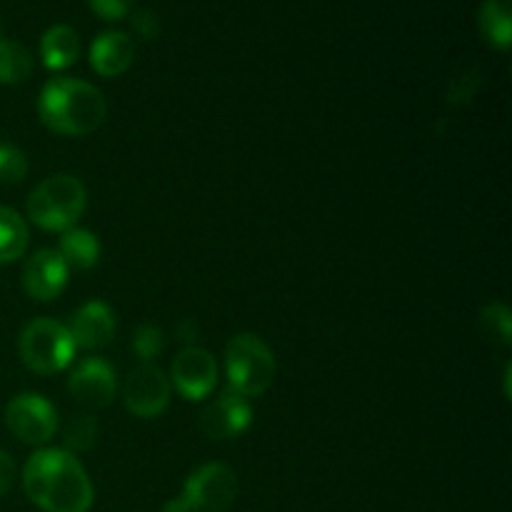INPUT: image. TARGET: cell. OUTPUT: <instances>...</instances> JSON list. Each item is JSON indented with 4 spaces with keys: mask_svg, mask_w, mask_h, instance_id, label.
<instances>
[{
    "mask_svg": "<svg viewBox=\"0 0 512 512\" xmlns=\"http://www.w3.org/2000/svg\"><path fill=\"white\" fill-rule=\"evenodd\" d=\"M23 490L43 512H88L95 500L93 483L73 453L43 448L23 468Z\"/></svg>",
    "mask_w": 512,
    "mask_h": 512,
    "instance_id": "cell-1",
    "label": "cell"
},
{
    "mask_svg": "<svg viewBox=\"0 0 512 512\" xmlns=\"http://www.w3.org/2000/svg\"><path fill=\"white\" fill-rule=\"evenodd\" d=\"M38 115L53 133L83 138L105 123L108 103L103 93L85 80L53 78L40 90Z\"/></svg>",
    "mask_w": 512,
    "mask_h": 512,
    "instance_id": "cell-2",
    "label": "cell"
},
{
    "mask_svg": "<svg viewBox=\"0 0 512 512\" xmlns=\"http://www.w3.org/2000/svg\"><path fill=\"white\" fill-rule=\"evenodd\" d=\"M85 205H88V190H85L83 180L68 173H58L35 185L25 203V213L38 228L50 230V233H65L83 218Z\"/></svg>",
    "mask_w": 512,
    "mask_h": 512,
    "instance_id": "cell-3",
    "label": "cell"
},
{
    "mask_svg": "<svg viewBox=\"0 0 512 512\" xmlns=\"http://www.w3.org/2000/svg\"><path fill=\"white\" fill-rule=\"evenodd\" d=\"M278 365L275 355L258 335L240 333L225 348V375L228 388L243 398H258L273 385Z\"/></svg>",
    "mask_w": 512,
    "mask_h": 512,
    "instance_id": "cell-4",
    "label": "cell"
},
{
    "mask_svg": "<svg viewBox=\"0 0 512 512\" xmlns=\"http://www.w3.org/2000/svg\"><path fill=\"white\" fill-rule=\"evenodd\" d=\"M20 360L38 375H53L68 368L75 358V343L68 328L58 320H30L18 338Z\"/></svg>",
    "mask_w": 512,
    "mask_h": 512,
    "instance_id": "cell-5",
    "label": "cell"
},
{
    "mask_svg": "<svg viewBox=\"0 0 512 512\" xmlns=\"http://www.w3.org/2000/svg\"><path fill=\"white\" fill-rule=\"evenodd\" d=\"M178 498L188 512H225L238 498V475L223 463H208L185 480Z\"/></svg>",
    "mask_w": 512,
    "mask_h": 512,
    "instance_id": "cell-6",
    "label": "cell"
},
{
    "mask_svg": "<svg viewBox=\"0 0 512 512\" xmlns=\"http://www.w3.org/2000/svg\"><path fill=\"white\" fill-rule=\"evenodd\" d=\"M5 425L20 443L45 445L58 430V413L43 395L23 393L5 405Z\"/></svg>",
    "mask_w": 512,
    "mask_h": 512,
    "instance_id": "cell-7",
    "label": "cell"
},
{
    "mask_svg": "<svg viewBox=\"0 0 512 512\" xmlns=\"http://www.w3.org/2000/svg\"><path fill=\"white\" fill-rule=\"evenodd\" d=\"M123 403L135 418H158L170 405V380L153 363L135 365L123 380Z\"/></svg>",
    "mask_w": 512,
    "mask_h": 512,
    "instance_id": "cell-8",
    "label": "cell"
},
{
    "mask_svg": "<svg viewBox=\"0 0 512 512\" xmlns=\"http://www.w3.org/2000/svg\"><path fill=\"white\" fill-rule=\"evenodd\" d=\"M170 378L185 400H203L218 385V363L208 350L188 345L175 355L170 365Z\"/></svg>",
    "mask_w": 512,
    "mask_h": 512,
    "instance_id": "cell-9",
    "label": "cell"
},
{
    "mask_svg": "<svg viewBox=\"0 0 512 512\" xmlns=\"http://www.w3.org/2000/svg\"><path fill=\"white\" fill-rule=\"evenodd\" d=\"M253 423V408L250 400L235 390L225 388L208 408L200 413V433L210 440H233L248 430Z\"/></svg>",
    "mask_w": 512,
    "mask_h": 512,
    "instance_id": "cell-10",
    "label": "cell"
},
{
    "mask_svg": "<svg viewBox=\"0 0 512 512\" xmlns=\"http://www.w3.org/2000/svg\"><path fill=\"white\" fill-rule=\"evenodd\" d=\"M68 390L75 403L85 410H103L115 400L118 378L105 360L88 358L70 373Z\"/></svg>",
    "mask_w": 512,
    "mask_h": 512,
    "instance_id": "cell-11",
    "label": "cell"
},
{
    "mask_svg": "<svg viewBox=\"0 0 512 512\" xmlns=\"http://www.w3.org/2000/svg\"><path fill=\"white\" fill-rule=\"evenodd\" d=\"M68 265L58 255V250L43 248L38 253L30 255L23 265V290L33 300L48 303V300L58 298L63 293L65 283H68Z\"/></svg>",
    "mask_w": 512,
    "mask_h": 512,
    "instance_id": "cell-12",
    "label": "cell"
},
{
    "mask_svg": "<svg viewBox=\"0 0 512 512\" xmlns=\"http://www.w3.org/2000/svg\"><path fill=\"white\" fill-rule=\"evenodd\" d=\"M65 328H68L75 348L100 350L113 340L115 313L110 310V305L100 303V300H90V303L80 305L75 310V315Z\"/></svg>",
    "mask_w": 512,
    "mask_h": 512,
    "instance_id": "cell-13",
    "label": "cell"
},
{
    "mask_svg": "<svg viewBox=\"0 0 512 512\" xmlns=\"http://www.w3.org/2000/svg\"><path fill=\"white\" fill-rule=\"evenodd\" d=\"M135 45L120 30L100 33L90 45V68L103 78H118L133 65Z\"/></svg>",
    "mask_w": 512,
    "mask_h": 512,
    "instance_id": "cell-14",
    "label": "cell"
},
{
    "mask_svg": "<svg viewBox=\"0 0 512 512\" xmlns=\"http://www.w3.org/2000/svg\"><path fill=\"white\" fill-rule=\"evenodd\" d=\"M80 38L70 25H53L40 38V58L50 70H65L78 60Z\"/></svg>",
    "mask_w": 512,
    "mask_h": 512,
    "instance_id": "cell-15",
    "label": "cell"
},
{
    "mask_svg": "<svg viewBox=\"0 0 512 512\" xmlns=\"http://www.w3.org/2000/svg\"><path fill=\"white\" fill-rule=\"evenodd\" d=\"M55 250H58V255L63 258V263L68 265V270H90L95 268L100 260L98 238H95L90 230L83 228L65 230Z\"/></svg>",
    "mask_w": 512,
    "mask_h": 512,
    "instance_id": "cell-16",
    "label": "cell"
},
{
    "mask_svg": "<svg viewBox=\"0 0 512 512\" xmlns=\"http://www.w3.org/2000/svg\"><path fill=\"white\" fill-rule=\"evenodd\" d=\"M478 25L490 45L508 50L512 43V0H485L480 5Z\"/></svg>",
    "mask_w": 512,
    "mask_h": 512,
    "instance_id": "cell-17",
    "label": "cell"
},
{
    "mask_svg": "<svg viewBox=\"0 0 512 512\" xmlns=\"http://www.w3.org/2000/svg\"><path fill=\"white\" fill-rule=\"evenodd\" d=\"M28 223L13 208L0 205V265L23 258L28 250Z\"/></svg>",
    "mask_w": 512,
    "mask_h": 512,
    "instance_id": "cell-18",
    "label": "cell"
},
{
    "mask_svg": "<svg viewBox=\"0 0 512 512\" xmlns=\"http://www.w3.org/2000/svg\"><path fill=\"white\" fill-rule=\"evenodd\" d=\"M33 70V58L28 50L13 40L0 38V85H18Z\"/></svg>",
    "mask_w": 512,
    "mask_h": 512,
    "instance_id": "cell-19",
    "label": "cell"
},
{
    "mask_svg": "<svg viewBox=\"0 0 512 512\" xmlns=\"http://www.w3.org/2000/svg\"><path fill=\"white\" fill-rule=\"evenodd\" d=\"M98 440V420L93 418V413H75L65 420L63 425V443L68 448V453H83L90 450Z\"/></svg>",
    "mask_w": 512,
    "mask_h": 512,
    "instance_id": "cell-20",
    "label": "cell"
},
{
    "mask_svg": "<svg viewBox=\"0 0 512 512\" xmlns=\"http://www.w3.org/2000/svg\"><path fill=\"white\" fill-rule=\"evenodd\" d=\"M480 333L490 340V343L510 345L512 343V313L505 303H490L485 305L480 313Z\"/></svg>",
    "mask_w": 512,
    "mask_h": 512,
    "instance_id": "cell-21",
    "label": "cell"
},
{
    "mask_svg": "<svg viewBox=\"0 0 512 512\" xmlns=\"http://www.w3.org/2000/svg\"><path fill=\"white\" fill-rule=\"evenodd\" d=\"M28 175V158L20 148L0 143V183L15 185Z\"/></svg>",
    "mask_w": 512,
    "mask_h": 512,
    "instance_id": "cell-22",
    "label": "cell"
},
{
    "mask_svg": "<svg viewBox=\"0 0 512 512\" xmlns=\"http://www.w3.org/2000/svg\"><path fill=\"white\" fill-rule=\"evenodd\" d=\"M163 348H165L163 330L155 328V325H143V328H138V333H135L133 338V350L140 355L143 363H150V360L158 358V355L163 353Z\"/></svg>",
    "mask_w": 512,
    "mask_h": 512,
    "instance_id": "cell-23",
    "label": "cell"
},
{
    "mask_svg": "<svg viewBox=\"0 0 512 512\" xmlns=\"http://www.w3.org/2000/svg\"><path fill=\"white\" fill-rule=\"evenodd\" d=\"M88 3L103 20H120L133 8V0H88Z\"/></svg>",
    "mask_w": 512,
    "mask_h": 512,
    "instance_id": "cell-24",
    "label": "cell"
},
{
    "mask_svg": "<svg viewBox=\"0 0 512 512\" xmlns=\"http://www.w3.org/2000/svg\"><path fill=\"white\" fill-rule=\"evenodd\" d=\"M133 30L143 40H155L160 33V20L153 10H135L133 13Z\"/></svg>",
    "mask_w": 512,
    "mask_h": 512,
    "instance_id": "cell-25",
    "label": "cell"
},
{
    "mask_svg": "<svg viewBox=\"0 0 512 512\" xmlns=\"http://www.w3.org/2000/svg\"><path fill=\"white\" fill-rule=\"evenodd\" d=\"M15 480V463L5 450H0V498L13 488Z\"/></svg>",
    "mask_w": 512,
    "mask_h": 512,
    "instance_id": "cell-26",
    "label": "cell"
},
{
    "mask_svg": "<svg viewBox=\"0 0 512 512\" xmlns=\"http://www.w3.org/2000/svg\"><path fill=\"white\" fill-rule=\"evenodd\" d=\"M178 335L183 343H193L195 335H198V328L193 325V320H185V323L178 328Z\"/></svg>",
    "mask_w": 512,
    "mask_h": 512,
    "instance_id": "cell-27",
    "label": "cell"
}]
</instances>
